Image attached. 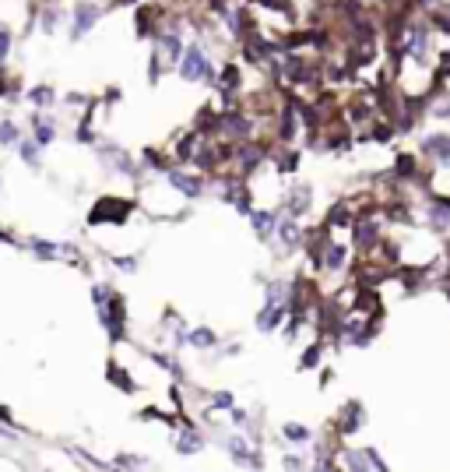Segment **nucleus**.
Wrapping results in <instances>:
<instances>
[{"label": "nucleus", "mask_w": 450, "mask_h": 472, "mask_svg": "<svg viewBox=\"0 0 450 472\" xmlns=\"http://www.w3.org/2000/svg\"><path fill=\"white\" fill-rule=\"evenodd\" d=\"M207 74V61H204V53L201 50H190L187 53V64H183V78H204Z\"/></svg>", "instance_id": "1"}, {"label": "nucleus", "mask_w": 450, "mask_h": 472, "mask_svg": "<svg viewBox=\"0 0 450 472\" xmlns=\"http://www.w3.org/2000/svg\"><path fill=\"white\" fill-rule=\"evenodd\" d=\"M190 339H194V345H201V349H207V345H212V332H194Z\"/></svg>", "instance_id": "2"}, {"label": "nucleus", "mask_w": 450, "mask_h": 472, "mask_svg": "<svg viewBox=\"0 0 450 472\" xmlns=\"http://www.w3.org/2000/svg\"><path fill=\"white\" fill-rule=\"evenodd\" d=\"M0 138H4V141H14V138H18V131H14L11 124H4V127H0Z\"/></svg>", "instance_id": "3"}, {"label": "nucleus", "mask_w": 450, "mask_h": 472, "mask_svg": "<svg viewBox=\"0 0 450 472\" xmlns=\"http://www.w3.org/2000/svg\"><path fill=\"white\" fill-rule=\"evenodd\" d=\"M4 53H8V32H0V61H4Z\"/></svg>", "instance_id": "4"}, {"label": "nucleus", "mask_w": 450, "mask_h": 472, "mask_svg": "<svg viewBox=\"0 0 450 472\" xmlns=\"http://www.w3.org/2000/svg\"><path fill=\"white\" fill-rule=\"evenodd\" d=\"M0 92H4V81H0Z\"/></svg>", "instance_id": "5"}]
</instances>
